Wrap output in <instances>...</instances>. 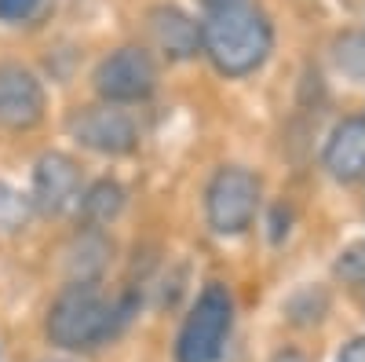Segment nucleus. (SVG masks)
I'll return each instance as SVG.
<instances>
[{
  "label": "nucleus",
  "mask_w": 365,
  "mask_h": 362,
  "mask_svg": "<svg viewBox=\"0 0 365 362\" xmlns=\"http://www.w3.org/2000/svg\"><path fill=\"white\" fill-rule=\"evenodd\" d=\"M135 300H110L91 282H70L48 311V341L66 351H96L128 326Z\"/></svg>",
  "instance_id": "1"
},
{
  "label": "nucleus",
  "mask_w": 365,
  "mask_h": 362,
  "mask_svg": "<svg viewBox=\"0 0 365 362\" xmlns=\"http://www.w3.org/2000/svg\"><path fill=\"white\" fill-rule=\"evenodd\" d=\"M270 48H274V29L259 8L237 4L227 11H212L208 22H201V51L223 77L256 74L267 63Z\"/></svg>",
  "instance_id": "2"
},
{
  "label": "nucleus",
  "mask_w": 365,
  "mask_h": 362,
  "mask_svg": "<svg viewBox=\"0 0 365 362\" xmlns=\"http://www.w3.org/2000/svg\"><path fill=\"white\" fill-rule=\"evenodd\" d=\"M234 329V296L223 282H208L175 341V362H216Z\"/></svg>",
  "instance_id": "3"
},
{
  "label": "nucleus",
  "mask_w": 365,
  "mask_h": 362,
  "mask_svg": "<svg viewBox=\"0 0 365 362\" xmlns=\"http://www.w3.org/2000/svg\"><path fill=\"white\" fill-rule=\"evenodd\" d=\"M259 198H263V187H259V176L252 169L223 165V169H216V176L205 187V220L223 238L245 234L256 223Z\"/></svg>",
  "instance_id": "4"
},
{
  "label": "nucleus",
  "mask_w": 365,
  "mask_h": 362,
  "mask_svg": "<svg viewBox=\"0 0 365 362\" xmlns=\"http://www.w3.org/2000/svg\"><path fill=\"white\" fill-rule=\"evenodd\" d=\"M96 81V92L103 103L110 106H125V103H143L154 96L158 88V63L154 55L139 44H125L110 51L103 63L91 74Z\"/></svg>",
  "instance_id": "5"
},
{
  "label": "nucleus",
  "mask_w": 365,
  "mask_h": 362,
  "mask_svg": "<svg viewBox=\"0 0 365 362\" xmlns=\"http://www.w3.org/2000/svg\"><path fill=\"white\" fill-rule=\"evenodd\" d=\"M70 136L103 158H125L139 146V125L128 110L110 106V103H91L70 114Z\"/></svg>",
  "instance_id": "6"
},
{
  "label": "nucleus",
  "mask_w": 365,
  "mask_h": 362,
  "mask_svg": "<svg viewBox=\"0 0 365 362\" xmlns=\"http://www.w3.org/2000/svg\"><path fill=\"white\" fill-rule=\"evenodd\" d=\"M48 96L34 70L19 63H0V129L29 132L44 121Z\"/></svg>",
  "instance_id": "7"
},
{
  "label": "nucleus",
  "mask_w": 365,
  "mask_h": 362,
  "mask_svg": "<svg viewBox=\"0 0 365 362\" xmlns=\"http://www.w3.org/2000/svg\"><path fill=\"white\" fill-rule=\"evenodd\" d=\"M29 208H37L44 216H58L81 198V169L63 150H48L34 165V179H29Z\"/></svg>",
  "instance_id": "8"
},
{
  "label": "nucleus",
  "mask_w": 365,
  "mask_h": 362,
  "mask_svg": "<svg viewBox=\"0 0 365 362\" xmlns=\"http://www.w3.org/2000/svg\"><path fill=\"white\" fill-rule=\"evenodd\" d=\"M146 26H150L154 48L165 59H172V63H187V59L201 55V22L194 15H187L182 8L161 4V8L150 11Z\"/></svg>",
  "instance_id": "9"
},
{
  "label": "nucleus",
  "mask_w": 365,
  "mask_h": 362,
  "mask_svg": "<svg viewBox=\"0 0 365 362\" xmlns=\"http://www.w3.org/2000/svg\"><path fill=\"white\" fill-rule=\"evenodd\" d=\"M325 172L340 183H358L365 176V114L344 117L325 139Z\"/></svg>",
  "instance_id": "10"
},
{
  "label": "nucleus",
  "mask_w": 365,
  "mask_h": 362,
  "mask_svg": "<svg viewBox=\"0 0 365 362\" xmlns=\"http://www.w3.org/2000/svg\"><path fill=\"white\" fill-rule=\"evenodd\" d=\"M110 253H113V241L103 231L81 227L70 238V246H66V275H70V282H91V286H99L103 271L110 263Z\"/></svg>",
  "instance_id": "11"
},
{
  "label": "nucleus",
  "mask_w": 365,
  "mask_h": 362,
  "mask_svg": "<svg viewBox=\"0 0 365 362\" xmlns=\"http://www.w3.org/2000/svg\"><path fill=\"white\" fill-rule=\"evenodd\" d=\"M125 201H128V191L117 183V179H96V183H88L77 198V220L84 227H96L103 231L106 223H113L120 213H125Z\"/></svg>",
  "instance_id": "12"
},
{
  "label": "nucleus",
  "mask_w": 365,
  "mask_h": 362,
  "mask_svg": "<svg viewBox=\"0 0 365 362\" xmlns=\"http://www.w3.org/2000/svg\"><path fill=\"white\" fill-rule=\"evenodd\" d=\"M329 315V293L325 286H299L285 300V318L292 326H318Z\"/></svg>",
  "instance_id": "13"
},
{
  "label": "nucleus",
  "mask_w": 365,
  "mask_h": 362,
  "mask_svg": "<svg viewBox=\"0 0 365 362\" xmlns=\"http://www.w3.org/2000/svg\"><path fill=\"white\" fill-rule=\"evenodd\" d=\"M332 66L354 84L365 81V29H344L332 41Z\"/></svg>",
  "instance_id": "14"
},
{
  "label": "nucleus",
  "mask_w": 365,
  "mask_h": 362,
  "mask_svg": "<svg viewBox=\"0 0 365 362\" xmlns=\"http://www.w3.org/2000/svg\"><path fill=\"white\" fill-rule=\"evenodd\" d=\"M29 198L26 194H19L11 183H4L0 179V234H15V231H22L26 223H29Z\"/></svg>",
  "instance_id": "15"
},
{
  "label": "nucleus",
  "mask_w": 365,
  "mask_h": 362,
  "mask_svg": "<svg viewBox=\"0 0 365 362\" xmlns=\"http://www.w3.org/2000/svg\"><path fill=\"white\" fill-rule=\"evenodd\" d=\"M336 278L351 289V293H361L365 289V241H354L347 246L340 256H336Z\"/></svg>",
  "instance_id": "16"
},
{
  "label": "nucleus",
  "mask_w": 365,
  "mask_h": 362,
  "mask_svg": "<svg viewBox=\"0 0 365 362\" xmlns=\"http://www.w3.org/2000/svg\"><path fill=\"white\" fill-rule=\"evenodd\" d=\"M41 8V0H0V22H26Z\"/></svg>",
  "instance_id": "17"
},
{
  "label": "nucleus",
  "mask_w": 365,
  "mask_h": 362,
  "mask_svg": "<svg viewBox=\"0 0 365 362\" xmlns=\"http://www.w3.org/2000/svg\"><path fill=\"white\" fill-rule=\"evenodd\" d=\"M336 362H365V337H354V341H347V344L340 348Z\"/></svg>",
  "instance_id": "18"
},
{
  "label": "nucleus",
  "mask_w": 365,
  "mask_h": 362,
  "mask_svg": "<svg viewBox=\"0 0 365 362\" xmlns=\"http://www.w3.org/2000/svg\"><path fill=\"white\" fill-rule=\"evenodd\" d=\"M197 4L212 15V11H227V8H237V4H245V0H197Z\"/></svg>",
  "instance_id": "19"
},
{
  "label": "nucleus",
  "mask_w": 365,
  "mask_h": 362,
  "mask_svg": "<svg viewBox=\"0 0 365 362\" xmlns=\"http://www.w3.org/2000/svg\"><path fill=\"white\" fill-rule=\"evenodd\" d=\"M270 362H311L307 355H303V351H296V348H282L278 355H274Z\"/></svg>",
  "instance_id": "20"
}]
</instances>
